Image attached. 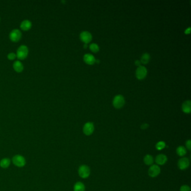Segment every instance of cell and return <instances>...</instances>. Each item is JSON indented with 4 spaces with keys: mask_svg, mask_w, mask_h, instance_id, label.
Wrapping results in <instances>:
<instances>
[{
    "mask_svg": "<svg viewBox=\"0 0 191 191\" xmlns=\"http://www.w3.org/2000/svg\"><path fill=\"white\" fill-rule=\"evenodd\" d=\"M155 162L157 165H163L167 162V157L164 154H159L156 157Z\"/></svg>",
    "mask_w": 191,
    "mask_h": 191,
    "instance_id": "obj_11",
    "label": "cell"
},
{
    "mask_svg": "<svg viewBox=\"0 0 191 191\" xmlns=\"http://www.w3.org/2000/svg\"><path fill=\"white\" fill-rule=\"evenodd\" d=\"M150 55L148 53H145L142 55L141 58V62L143 64H147L150 60Z\"/></svg>",
    "mask_w": 191,
    "mask_h": 191,
    "instance_id": "obj_20",
    "label": "cell"
},
{
    "mask_svg": "<svg viewBox=\"0 0 191 191\" xmlns=\"http://www.w3.org/2000/svg\"><path fill=\"white\" fill-rule=\"evenodd\" d=\"M148 127H149V125L147 123H144V124H143V125H141V128L142 129H145L146 128H147Z\"/></svg>",
    "mask_w": 191,
    "mask_h": 191,
    "instance_id": "obj_26",
    "label": "cell"
},
{
    "mask_svg": "<svg viewBox=\"0 0 191 191\" xmlns=\"http://www.w3.org/2000/svg\"><path fill=\"white\" fill-rule=\"evenodd\" d=\"M190 165V160L187 157L181 159L178 163V166L181 170H185L188 168Z\"/></svg>",
    "mask_w": 191,
    "mask_h": 191,
    "instance_id": "obj_9",
    "label": "cell"
},
{
    "mask_svg": "<svg viewBox=\"0 0 191 191\" xmlns=\"http://www.w3.org/2000/svg\"><path fill=\"white\" fill-rule=\"evenodd\" d=\"M144 163L147 165H151L154 163V158L150 155H146L144 157Z\"/></svg>",
    "mask_w": 191,
    "mask_h": 191,
    "instance_id": "obj_18",
    "label": "cell"
},
{
    "mask_svg": "<svg viewBox=\"0 0 191 191\" xmlns=\"http://www.w3.org/2000/svg\"><path fill=\"white\" fill-rule=\"evenodd\" d=\"M186 147H187V149L188 150L190 151L191 150V141L190 140H187L186 141Z\"/></svg>",
    "mask_w": 191,
    "mask_h": 191,
    "instance_id": "obj_25",
    "label": "cell"
},
{
    "mask_svg": "<svg viewBox=\"0 0 191 191\" xmlns=\"http://www.w3.org/2000/svg\"><path fill=\"white\" fill-rule=\"evenodd\" d=\"M16 57V55L14 53H10L8 55V58L10 60H13L15 59Z\"/></svg>",
    "mask_w": 191,
    "mask_h": 191,
    "instance_id": "obj_24",
    "label": "cell"
},
{
    "mask_svg": "<svg viewBox=\"0 0 191 191\" xmlns=\"http://www.w3.org/2000/svg\"><path fill=\"white\" fill-rule=\"evenodd\" d=\"M80 36L82 42H85L86 44L90 42L92 39L91 33L88 31H83L80 33Z\"/></svg>",
    "mask_w": 191,
    "mask_h": 191,
    "instance_id": "obj_10",
    "label": "cell"
},
{
    "mask_svg": "<svg viewBox=\"0 0 191 191\" xmlns=\"http://www.w3.org/2000/svg\"><path fill=\"white\" fill-rule=\"evenodd\" d=\"M9 37L10 39L12 42H18L21 38V33L18 29H14L10 32Z\"/></svg>",
    "mask_w": 191,
    "mask_h": 191,
    "instance_id": "obj_5",
    "label": "cell"
},
{
    "mask_svg": "<svg viewBox=\"0 0 191 191\" xmlns=\"http://www.w3.org/2000/svg\"><path fill=\"white\" fill-rule=\"evenodd\" d=\"M190 30H191V27H188V29H187L186 30V31H185V33H187V34H188V33H190Z\"/></svg>",
    "mask_w": 191,
    "mask_h": 191,
    "instance_id": "obj_28",
    "label": "cell"
},
{
    "mask_svg": "<svg viewBox=\"0 0 191 191\" xmlns=\"http://www.w3.org/2000/svg\"><path fill=\"white\" fill-rule=\"evenodd\" d=\"M165 143L164 142V141H159L158 142L156 145V148L157 150H161L162 149H163L165 147Z\"/></svg>",
    "mask_w": 191,
    "mask_h": 191,
    "instance_id": "obj_21",
    "label": "cell"
},
{
    "mask_svg": "<svg viewBox=\"0 0 191 191\" xmlns=\"http://www.w3.org/2000/svg\"><path fill=\"white\" fill-rule=\"evenodd\" d=\"M160 168L157 165H153L149 169V175L153 178L157 177L160 173Z\"/></svg>",
    "mask_w": 191,
    "mask_h": 191,
    "instance_id": "obj_6",
    "label": "cell"
},
{
    "mask_svg": "<svg viewBox=\"0 0 191 191\" xmlns=\"http://www.w3.org/2000/svg\"><path fill=\"white\" fill-rule=\"evenodd\" d=\"M12 161L13 164L18 167H23L26 164V160L24 157L20 155H15L12 159Z\"/></svg>",
    "mask_w": 191,
    "mask_h": 191,
    "instance_id": "obj_2",
    "label": "cell"
},
{
    "mask_svg": "<svg viewBox=\"0 0 191 191\" xmlns=\"http://www.w3.org/2000/svg\"><path fill=\"white\" fill-rule=\"evenodd\" d=\"M182 110L184 113H189L191 112V101L190 100H187L183 103Z\"/></svg>",
    "mask_w": 191,
    "mask_h": 191,
    "instance_id": "obj_14",
    "label": "cell"
},
{
    "mask_svg": "<svg viewBox=\"0 0 191 191\" xmlns=\"http://www.w3.org/2000/svg\"><path fill=\"white\" fill-rule=\"evenodd\" d=\"M13 67L14 69L17 72V73H21L24 69V66L22 63L19 61H16L13 64Z\"/></svg>",
    "mask_w": 191,
    "mask_h": 191,
    "instance_id": "obj_15",
    "label": "cell"
},
{
    "mask_svg": "<svg viewBox=\"0 0 191 191\" xmlns=\"http://www.w3.org/2000/svg\"><path fill=\"white\" fill-rule=\"evenodd\" d=\"M84 60L86 63L89 64H94L96 61L94 56L90 53H86L84 55Z\"/></svg>",
    "mask_w": 191,
    "mask_h": 191,
    "instance_id": "obj_12",
    "label": "cell"
},
{
    "mask_svg": "<svg viewBox=\"0 0 191 191\" xmlns=\"http://www.w3.org/2000/svg\"><path fill=\"white\" fill-rule=\"evenodd\" d=\"M94 130V124L91 122H87L84 126L83 132L87 136H89L91 135L93 133Z\"/></svg>",
    "mask_w": 191,
    "mask_h": 191,
    "instance_id": "obj_7",
    "label": "cell"
},
{
    "mask_svg": "<svg viewBox=\"0 0 191 191\" xmlns=\"http://www.w3.org/2000/svg\"><path fill=\"white\" fill-rule=\"evenodd\" d=\"M147 74V69L143 66H140L137 68L136 71V77L138 79H142L146 76Z\"/></svg>",
    "mask_w": 191,
    "mask_h": 191,
    "instance_id": "obj_8",
    "label": "cell"
},
{
    "mask_svg": "<svg viewBox=\"0 0 191 191\" xmlns=\"http://www.w3.org/2000/svg\"><path fill=\"white\" fill-rule=\"evenodd\" d=\"M87 46H87V44H85L84 45V48H86V47H87Z\"/></svg>",
    "mask_w": 191,
    "mask_h": 191,
    "instance_id": "obj_29",
    "label": "cell"
},
{
    "mask_svg": "<svg viewBox=\"0 0 191 191\" xmlns=\"http://www.w3.org/2000/svg\"><path fill=\"white\" fill-rule=\"evenodd\" d=\"M10 165V160L9 158H3L0 161V166L3 169L8 168Z\"/></svg>",
    "mask_w": 191,
    "mask_h": 191,
    "instance_id": "obj_16",
    "label": "cell"
},
{
    "mask_svg": "<svg viewBox=\"0 0 191 191\" xmlns=\"http://www.w3.org/2000/svg\"><path fill=\"white\" fill-rule=\"evenodd\" d=\"M141 61H139V60H136V61H135V64H136L137 66H141L140 64H141Z\"/></svg>",
    "mask_w": 191,
    "mask_h": 191,
    "instance_id": "obj_27",
    "label": "cell"
},
{
    "mask_svg": "<svg viewBox=\"0 0 191 191\" xmlns=\"http://www.w3.org/2000/svg\"><path fill=\"white\" fill-rule=\"evenodd\" d=\"M29 53L27 47L25 45L20 46L17 50L16 57L20 60H24L27 58Z\"/></svg>",
    "mask_w": 191,
    "mask_h": 191,
    "instance_id": "obj_1",
    "label": "cell"
},
{
    "mask_svg": "<svg viewBox=\"0 0 191 191\" xmlns=\"http://www.w3.org/2000/svg\"><path fill=\"white\" fill-rule=\"evenodd\" d=\"M32 26L31 22L29 20H25L23 21L20 24V27L22 30L27 31L29 30Z\"/></svg>",
    "mask_w": 191,
    "mask_h": 191,
    "instance_id": "obj_13",
    "label": "cell"
},
{
    "mask_svg": "<svg viewBox=\"0 0 191 191\" xmlns=\"http://www.w3.org/2000/svg\"><path fill=\"white\" fill-rule=\"evenodd\" d=\"M79 174L82 178H88L90 174V170L88 166L83 165L79 168Z\"/></svg>",
    "mask_w": 191,
    "mask_h": 191,
    "instance_id": "obj_3",
    "label": "cell"
},
{
    "mask_svg": "<svg viewBox=\"0 0 191 191\" xmlns=\"http://www.w3.org/2000/svg\"><path fill=\"white\" fill-rule=\"evenodd\" d=\"M177 153L180 156H183L186 154L187 150L186 149L182 146H179L177 149Z\"/></svg>",
    "mask_w": 191,
    "mask_h": 191,
    "instance_id": "obj_19",
    "label": "cell"
},
{
    "mask_svg": "<svg viewBox=\"0 0 191 191\" xmlns=\"http://www.w3.org/2000/svg\"><path fill=\"white\" fill-rule=\"evenodd\" d=\"M90 48L94 52H97L99 50V47L96 43H92L90 45Z\"/></svg>",
    "mask_w": 191,
    "mask_h": 191,
    "instance_id": "obj_22",
    "label": "cell"
},
{
    "mask_svg": "<svg viewBox=\"0 0 191 191\" xmlns=\"http://www.w3.org/2000/svg\"><path fill=\"white\" fill-rule=\"evenodd\" d=\"M191 189L190 187L187 185H183L181 187L180 191H190Z\"/></svg>",
    "mask_w": 191,
    "mask_h": 191,
    "instance_id": "obj_23",
    "label": "cell"
},
{
    "mask_svg": "<svg viewBox=\"0 0 191 191\" xmlns=\"http://www.w3.org/2000/svg\"><path fill=\"white\" fill-rule=\"evenodd\" d=\"M85 189L84 184L80 182H77L73 187L74 191H85Z\"/></svg>",
    "mask_w": 191,
    "mask_h": 191,
    "instance_id": "obj_17",
    "label": "cell"
},
{
    "mask_svg": "<svg viewBox=\"0 0 191 191\" xmlns=\"http://www.w3.org/2000/svg\"><path fill=\"white\" fill-rule=\"evenodd\" d=\"M125 98L122 95H116L113 101V105L117 108H121L125 104Z\"/></svg>",
    "mask_w": 191,
    "mask_h": 191,
    "instance_id": "obj_4",
    "label": "cell"
}]
</instances>
